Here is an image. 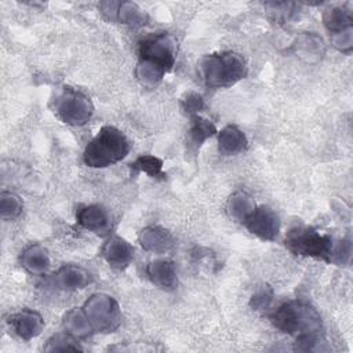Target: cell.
I'll use <instances>...</instances> for the list:
<instances>
[{
  "mask_svg": "<svg viewBox=\"0 0 353 353\" xmlns=\"http://www.w3.org/2000/svg\"><path fill=\"white\" fill-rule=\"evenodd\" d=\"M272 324L296 339V349L313 350L320 343L323 323L320 313L305 301H288L269 312Z\"/></svg>",
  "mask_w": 353,
  "mask_h": 353,
  "instance_id": "6da1fadb",
  "label": "cell"
},
{
  "mask_svg": "<svg viewBox=\"0 0 353 353\" xmlns=\"http://www.w3.org/2000/svg\"><path fill=\"white\" fill-rule=\"evenodd\" d=\"M128 152L127 137L113 125H103L85 146L83 160L91 168H105L123 160Z\"/></svg>",
  "mask_w": 353,
  "mask_h": 353,
  "instance_id": "7a4b0ae2",
  "label": "cell"
},
{
  "mask_svg": "<svg viewBox=\"0 0 353 353\" xmlns=\"http://www.w3.org/2000/svg\"><path fill=\"white\" fill-rule=\"evenodd\" d=\"M199 70L208 88H228L245 77L247 63L239 54L226 51L205 55Z\"/></svg>",
  "mask_w": 353,
  "mask_h": 353,
  "instance_id": "3957f363",
  "label": "cell"
},
{
  "mask_svg": "<svg viewBox=\"0 0 353 353\" xmlns=\"http://www.w3.org/2000/svg\"><path fill=\"white\" fill-rule=\"evenodd\" d=\"M336 243L330 234L321 233L310 226H295L285 234V247L292 254L332 263Z\"/></svg>",
  "mask_w": 353,
  "mask_h": 353,
  "instance_id": "277c9868",
  "label": "cell"
},
{
  "mask_svg": "<svg viewBox=\"0 0 353 353\" xmlns=\"http://www.w3.org/2000/svg\"><path fill=\"white\" fill-rule=\"evenodd\" d=\"M90 320L94 332H113L121 323L120 306L108 294H94L81 306Z\"/></svg>",
  "mask_w": 353,
  "mask_h": 353,
  "instance_id": "5b68a950",
  "label": "cell"
},
{
  "mask_svg": "<svg viewBox=\"0 0 353 353\" xmlns=\"http://www.w3.org/2000/svg\"><path fill=\"white\" fill-rule=\"evenodd\" d=\"M54 112L69 125H84L91 119L94 106L87 95L65 87L54 99Z\"/></svg>",
  "mask_w": 353,
  "mask_h": 353,
  "instance_id": "8992f818",
  "label": "cell"
},
{
  "mask_svg": "<svg viewBox=\"0 0 353 353\" xmlns=\"http://www.w3.org/2000/svg\"><path fill=\"white\" fill-rule=\"evenodd\" d=\"M139 59L149 61L170 72L175 63L176 46L174 39L167 33H160L143 39L138 47Z\"/></svg>",
  "mask_w": 353,
  "mask_h": 353,
  "instance_id": "52a82bcc",
  "label": "cell"
},
{
  "mask_svg": "<svg viewBox=\"0 0 353 353\" xmlns=\"http://www.w3.org/2000/svg\"><path fill=\"white\" fill-rule=\"evenodd\" d=\"M243 225L247 230L262 240L273 241L277 239L281 228L279 215L269 207H255L254 211L244 219Z\"/></svg>",
  "mask_w": 353,
  "mask_h": 353,
  "instance_id": "ba28073f",
  "label": "cell"
},
{
  "mask_svg": "<svg viewBox=\"0 0 353 353\" xmlns=\"http://www.w3.org/2000/svg\"><path fill=\"white\" fill-rule=\"evenodd\" d=\"M14 332L23 341H30L39 336L44 328V320L40 313L30 309H22L8 320Z\"/></svg>",
  "mask_w": 353,
  "mask_h": 353,
  "instance_id": "9c48e42d",
  "label": "cell"
},
{
  "mask_svg": "<svg viewBox=\"0 0 353 353\" xmlns=\"http://www.w3.org/2000/svg\"><path fill=\"white\" fill-rule=\"evenodd\" d=\"M102 258L114 269H124L134 258L132 245L120 236H110L101 248Z\"/></svg>",
  "mask_w": 353,
  "mask_h": 353,
  "instance_id": "30bf717a",
  "label": "cell"
},
{
  "mask_svg": "<svg viewBox=\"0 0 353 353\" xmlns=\"http://www.w3.org/2000/svg\"><path fill=\"white\" fill-rule=\"evenodd\" d=\"M138 241L145 251L154 254H165L175 244L174 236L161 226H148L142 229L138 234Z\"/></svg>",
  "mask_w": 353,
  "mask_h": 353,
  "instance_id": "8fae6325",
  "label": "cell"
},
{
  "mask_svg": "<svg viewBox=\"0 0 353 353\" xmlns=\"http://www.w3.org/2000/svg\"><path fill=\"white\" fill-rule=\"evenodd\" d=\"M76 216L81 228L97 234H106L112 228L109 214L106 212L105 208L97 204H91L80 208Z\"/></svg>",
  "mask_w": 353,
  "mask_h": 353,
  "instance_id": "7c38bea8",
  "label": "cell"
},
{
  "mask_svg": "<svg viewBox=\"0 0 353 353\" xmlns=\"http://www.w3.org/2000/svg\"><path fill=\"white\" fill-rule=\"evenodd\" d=\"M91 273L79 265H65L54 274V284L59 290L74 291L87 287L91 283Z\"/></svg>",
  "mask_w": 353,
  "mask_h": 353,
  "instance_id": "4fadbf2b",
  "label": "cell"
},
{
  "mask_svg": "<svg viewBox=\"0 0 353 353\" xmlns=\"http://www.w3.org/2000/svg\"><path fill=\"white\" fill-rule=\"evenodd\" d=\"M146 274L153 284L163 290H174L178 285L175 265L168 259H156L148 263Z\"/></svg>",
  "mask_w": 353,
  "mask_h": 353,
  "instance_id": "5bb4252c",
  "label": "cell"
},
{
  "mask_svg": "<svg viewBox=\"0 0 353 353\" xmlns=\"http://www.w3.org/2000/svg\"><path fill=\"white\" fill-rule=\"evenodd\" d=\"M21 266L33 276H43L50 269V256L40 244H30L21 252Z\"/></svg>",
  "mask_w": 353,
  "mask_h": 353,
  "instance_id": "9a60e30c",
  "label": "cell"
},
{
  "mask_svg": "<svg viewBox=\"0 0 353 353\" xmlns=\"http://www.w3.org/2000/svg\"><path fill=\"white\" fill-rule=\"evenodd\" d=\"M63 330L68 335L73 336L74 339H84L90 335L95 334L90 320L87 319L84 310L81 307H74L69 310L62 321Z\"/></svg>",
  "mask_w": 353,
  "mask_h": 353,
  "instance_id": "2e32d148",
  "label": "cell"
},
{
  "mask_svg": "<svg viewBox=\"0 0 353 353\" xmlns=\"http://www.w3.org/2000/svg\"><path fill=\"white\" fill-rule=\"evenodd\" d=\"M245 134L236 125H226L218 132V146L223 154H236L247 149Z\"/></svg>",
  "mask_w": 353,
  "mask_h": 353,
  "instance_id": "e0dca14e",
  "label": "cell"
},
{
  "mask_svg": "<svg viewBox=\"0 0 353 353\" xmlns=\"http://www.w3.org/2000/svg\"><path fill=\"white\" fill-rule=\"evenodd\" d=\"M255 207L256 205H255L254 199L247 192L237 190L229 197L226 210H228V214L230 218L243 223L244 219L254 211Z\"/></svg>",
  "mask_w": 353,
  "mask_h": 353,
  "instance_id": "ac0fdd59",
  "label": "cell"
},
{
  "mask_svg": "<svg viewBox=\"0 0 353 353\" xmlns=\"http://www.w3.org/2000/svg\"><path fill=\"white\" fill-rule=\"evenodd\" d=\"M323 22L330 34L353 28L352 11L345 7H331L323 14Z\"/></svg>",
  "mask_w": 353,
  "mask_h": 353,
  "instance_id": "d6986e66",
  "label": "cell"
},
{
  "mask_svg": "<svg viewBox=\"0 0 353 353\" xmlns=\"http://www.w3.org/2000/svg\"><path fill=\"white\" fill-rule=\"evenodd\" d=\"M218 131L215 128V125L204 119V117H200L199 114L196 116H192V124H190V128L188 131V135H189V145L193 148V149H197L200 148L208 138H211L212 135H215Z\"/></svg>",
  "mask_w": 353,
  "mask_h": 353,
  "instance_id": "ffe728a7",
  "label": "cell"
},
{
  "mask_svg": "<svg viewBox=\"0 0 353 353\" xmlns=\"http://www.w3.org/2000/svg\"><path fill=\"white\" fill-rule=\"evenodd\" d=\"M148 19H149L148 14L138 4L131 1L119 3L116 21L132 28H139V26H143L148 22Z\"/></svg>",
  "mask_w": 353,
  "mask_h": 353,
  "instance_id": "44dd1931",
  "label": "cell"
},
{
  "mask_svg": "<svg viewBox=\"0 0 353 353\" xmlns=\"http://www.w3.org/2000/svg\"><path fill=\"white\" fill-rule=\"evenodd\" d=\"M167 72L157 66L156 63L153 62H149V61H143V59H139L138 61V65L135 68V76L138 79V81L148 87V88H153L156 87L164 77Z\"/></svg>",
  "mask_w": 353,
  "mask_h": 353,
  "instance_id": "7402d4cb",
  "label": "cell"
},
{
  "mask_svg": "<svg viewBox=\"0 0 353 353\" xmlns=\"http://www.w3.org/2000/svg\"><path fill=\"white\" fill-rule=\"evenodd\" d=\"M295 50L298 55L307 58L309 61L313 58H319L324 52V44L321 37L314 33H305L298 37L295 43Z\"/></svg>",
  "mask_w": 353,
  "mask_h": 353,
  "instance_id": "603a6c76",
  "label": "cell"
},
{
  "mask_svg": "<svg viewBox=\"0 0 353 353\" xmlns=\"http://www.w3.org/2000/svg\"><path fill=\"white\" fill-rule=\"evenodd\" d=\"M131 167L139 172H145L146 175L152 176V178H159V176H164L163 172V161L152 154H142L139 157H137L132 163Z\"/></svg>",
  "mask_w": 353,
  "mask_h": 353,
  "instance_id": "cb8c5ba5",
  "label": "cell"
},
{
  "mask_svg": "<svg viewBox=\"0 0 353 353\" xmlns=\"http://www.w3.org/2000/svg\"><path fill=\"white\" fill-rule=\"evenodd\" d=\"M22 200L12 192L0 193V216L3 219H14L22 212Z\"/></svg>",
  "mask_w": 353,
  "mask_h": 353,
  "instance_id": "d4e9b609",
  "label": "cell"
},
{
  "mask_svg": "<svg viewBox=\"0 0 353 353\" xmlns=\"http://www.w3.org/2000/svg\"><path fill=\"white\" fill-rule=\"evenodd\" d=\"M44 350L47 352H68V350H81V347L77 345V339H74L73 336L68 335V334H58L55 336H52Z\"/></svg>",
  "mask_w": 353,
  "mask_h": 353,
  "instance_id": "484cf974",
  "label": "cell"
},
{
  "mask_svg": "<svg viewBox=\"0 0 353 353\" xmlns=\"http://www.w3.org/2000/svg\"><path fill=\"white\" fill-rule=\"evenodd\" d=\"M181 106H182L183 112L192 117V116L199 114V112L204 108V99L199 92L189 91L181 99Z\"/></svg>",
  "mask_w": 353,
  "mask_h": 353,
  "instance_id": "4316f807",
  "label": "cell"
},
{
  "mask_svg": "<svg viewBox=\"0 0 353 353\" xmlns=\"http://www.w3.org/2000/svg\"><path fill=\"white\" fill-rule=\"evenodd\" d=\"M331 44L343 54H350L353 48V28L331 34Z\"/></svg>",
  "mask_w": 353,
  "mask_h": 353,
  "instance_id": "83f0119b",
  "label": "cell"
},
{
  "mask_svg": "<svg viewBox=\"0 0 353 353\" xmlns=\"http://www.w3.org/2000/svg\"><path fill=\"white\" fill-rule=\"evenodd\" d=\"M273 299V292L270 288L263 287L261 290H258L252 298H251V306L255 310H269L270 303Z\"/></svg>",
  "mask_w": 353,
  "mask_h": 353,
  "instance_id": "f1b7e54d",
  "label": "cell"
}]
</instances>
